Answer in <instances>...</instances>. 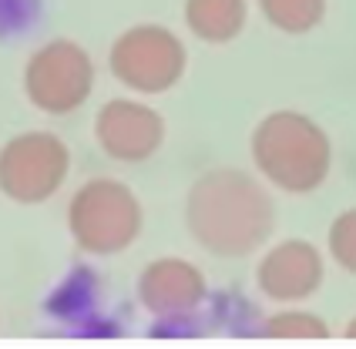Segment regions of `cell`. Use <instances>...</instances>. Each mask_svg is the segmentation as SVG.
Returning <instances> with one entry per match:
<instances>
[{
	"instance_id": "13",
	"label": "cell",
	"mask_w": 356,
	"mask_h": 349,
	"mask_svg": "<svg viewBox=\"0 0 356 349\" xmlns=\"http://www.w3.org/2000/svg\"><path fill=\"white\" fill-rule=\"evenodd\" d=\"M330 255L337 259L339 269L356 275V209L333 218V225H330Z\"/></svg>"
},
{
	"instance_id": "9",
	"label": "cell",
	"mask_w": 356,
	"mask_h": 349,
	"mask_svg": "<svg viewBox=\"0 0 356 349\" xmlns=\"http://www.w3.org/2000/svg\"><path fill=\"white\" fill-rule=\"evenodd\" d=\"M138 299L159 319L188 316L205 299V275L185 259H155L141 272Z\"/></svg>"
},
{
	"instance_id": "4",
	"label": "cell",
	"mask_w": 356,
	"mask_h": 349,
	"mask_svg": "<svg viewBox=\"0 0 356 349\" xmlns=\"http://www.w3.org/2000/svg\"><path fill=\"white\" fill-rule=\"evenodd\" d=\"M95 88L91 54L74 40H51L38 47L24 67V91L47 115H71Z\"/></svg>"
},
{
	"instance_id": "2",
	"label": "cell",
	"mask_w": 356,
	"mask_h": 349,
	"mask_svg": "<svg viewBox=\"0 0 356 349\" xmlns=\"http://www.w3.org/2000/svg\"><path fill=\"white\" fill-rule=\"evenodd\" d=\"M252 161L276 188L306 195L326 181L333 148L313 117L299 111H273L252 131Z\"/></svg>"
},
{
	"instance_id": "12",
	"label": "cell",
	"mask_w": 356,
	"mask_h": 349,
	"mask_svg": "<svg viewBox=\"0 0 356 349\" xmlns=\"http://www.w3.org/2000/svg\"><path fill=\"white\" fill-rule=\"evenodd\" d=\"M266 336L273 339H330V326L313 312H276L266 323Z\"/></svg>"
},
{
	"instance_id": "14",
	"label": "cell",
	"mask_w": 356,
	"mask_h": 349,
	"mask_svg": "<svg viewBox=\"0 0 356 349\" xmlns=\"http://www.w3.org/2000/svg\"><path fill=\"white\" fill-rule=\"evenodd\" d=\"M346 339H356V319L350 323V326H346Z\"/></svg>"
},
{
	"instance_id": "8",
	"label": "cell",
	"mask_w": 356,
	"mask_h": 349,
	"mask_svg": "<svg viewBox=\"0 0 356 349\" xmlns=\"http://www.w3.org/2000/svg\"><path fill=\"white\" fill-rule=\"evenodd\" d=\"M256 282L262 295H269L276 302H299L323 286V255L316 245H309L302 238L279 242L259 262Z\"/></svg>"
},
{
	"instance_id": "1",
	"label": "cell",
	"mask_w": 356,
	"mask_h": 349,
	"mask_svg": "<svg viewBox=\"0 0 356 349\" xmlns=\"http://www.w3.org/2000/svg\"><path fill=\"white\" fill-rule=\"evenodd\" d=\"M185 222L205 252L242 259L269 238L276 209L259 178L238 168H216L192 185L185 198Z\"/></svg>"
},
{
	"instance_id": "6",
	"label": "cell",
	"mask_w": 356,
	"mask_h": 349,
	"mask_svg": "<svg viewBox=\"0 0 356 349\" xmlns=\"http://www.w3.org/2000/svg\"><path fill=\"white\" fill-rule=\"evenodd\" d=\"M111 71L138 95H161L185 74V44L159 24L131 27L111 47Z\"/></svg>"
},
{
	"instance_id": "11",
	"label": "cell",
	"mask_w": 356,
	"mask_h": 349,
	"mask_svg": "<svg viewBox=\"0 0 356 349\" xmlns=\"http://www.w3.org/2000/svg\"><path fill=\"white\" fill-rule=\"evenodd\" d=\"M262 17L273 27L286 34H306L313 31L323 14H326V0H259Z\"/></svg>"
},
{
	"instance_id": "3",
	"label": "cell",
	"mask_w": 356,
	"mask_h": 349,
	"mask_svg": "<svg viewBox=\"0 0 356 349\" xmlns=\"http://www.w3.org/2000/svg\"><path fill=\"white\" fill-rule=\"evenodd\" d=\"M67 229L84 252H124L141 235V202L115 178H91L71 195Z\"/></svg>"
},
{
	"instance_id": "10",
	"label": "cell",
	"mask_w": 356,
	"mask_h": 349,
	"mask_svg": "<svg viewBox=\"0 0 356 349\" xmlns=\"http://www.w3.org/2000/svg\"><path fill=\"white\" fill-rule=\"evenodd\" d=\"M185 24L205 44H229L245 27V0H185Z\"/></svg>"
},
{
	"instance_id": "5",
	"label": "cell",
	"mask_w": 356,
	"mask_h": 349,
	"mask_svg": "<svg viewBox=\"0 0 356 349\" xmlns=\"http://www.w3.org/2000/svg\"><path fill=\"white\" fill-rule=\"evenodd\" d=\"M67 145L51 131H27L0 148V192L17 205H40L67 178Z\"/></svg>"
},
{
	"instance_id": "7",
	"label": "cell",
	"mask_w": 356,
	"mask_h": 349,
	"mask_svg": "<svg viewBox=\"0 0 356 349\" xmlns=\"http://www.w3.org/2000/svg\"><path fill=\"white\" fill-rule=\"evenodd\" d=\"M95 138L101 152L115 161H148L165 141V121L155 108L141 101H108L95 117Z\"/></svg>"
}]
</instances>
